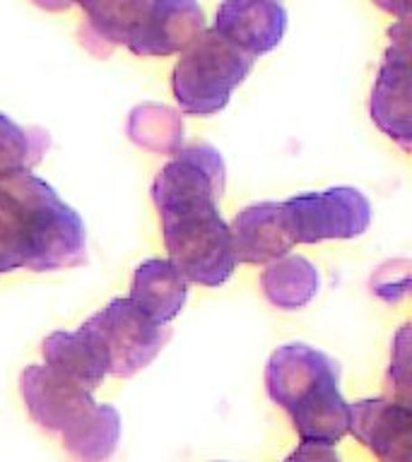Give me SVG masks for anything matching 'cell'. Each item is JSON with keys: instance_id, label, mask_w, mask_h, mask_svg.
<instances>
[{"instance_id": "cell-9", "label": "cell", "mask_w": 412, "mask_h": 462, "mask_svg": "<svg viewBox=\"0 0 412 462\" xmlns=\"http://www.w3.org/2000/svg\"><path fill=\"white\" fill-rule=\"evenodd\" d=\"M205 29L198 0H150L126 46L143 58L173 56L183 53Z\"/></svg>"}, {"instance_id": "cell-7", "label": "cell", "mask_w": 412, "mask_h": 462, "mask_svg": "<svg viewBox=\"0 0 412 462\" xmlns=\"http://www.w3.org/2000/svg\"><path fill=\"white\" fill-rule=\"evenodd\" d=\"M87 328L97 335L111 361L108 375L130 378L157 359L162 346L172 337L169 325L154 323L130 299H114L97 310Z\"/></svg>"}, {"instance_id": "cell-21", "label": "cell", "mask_w": 412, "mask_h": 462, "mask_svg": "<svg viewBox=\"0 0 412 462\" xmlns=\"http://www.w3.org/2000/svg\"><path fill=\"white\" fill-rule=\"evenodd\" d=\"M386 13L396 14L398 20H410V0H374Z\"/></svg>"}, {"instance_id": "cell-17", "label": "cell", "mask_w": 412, "mask_h": 462, "mask_svg": "<svg viewBox=\"0 0 412 462\" xmlns=\"http://www.w3.org/2000/svg\"><path fill=\"white\" fill-rule=\"evenodd\" d=\"M130 140L157 154H176L183 143V121L179 111L159 104H140L130 111Z\"/></svg>"}, {"instance_id": "cell-18", "label": "cell", "mask_w": 412, "mask_h": 462, "mask_svg": "<svg viewBox=\"0 0 412 462\" xmlns=\"http://www.w3.org/2000/svg\"><path fill=\"white\" fill-rule=\"evenodd\" d=\"M49 150V133L42 128H22L0 114V173L13 169H34Z\"/></svg>"}, {"instance_id": "cell-11", "label": "cell", "mask_w": 412, "mask_h": 462, "mask_svg": "<svg viewBox=\"0 0 412 462\" xmlns=\"http://www.w3.org/2000/svg\"><path fill=\"white\" fill-rule=\"evenodd\" d=\"M212 29L251 58H260L282 42L287 10L280 0H222Z\"/></svg>"}, {"instance_id": "cell-15", "label": "cell", "mask_w": 412, "mask_h": 462, "mask_svg": "<svg viewBox=\"0 0 412 462\" xmlns=\"http://www.w3.org/2000/svg\"><path fill=\"white\" fill-rule=\"evenodd\" d=\"M147 3L150 0H82V43L97 56H107L116 46H126Z\"/></svg>"}, {"instance_id": "cell-12", "label": "cell", "mask_w": 412, "mask_h": 462, "mask_svg": "<svg viewBox=\"0 0 412 462\" xmlns=\"http://www.w3.org/2000/svg\"><path fill=\"white\" fill-rule=\"evenodd\" d=\"M42 356L43 366L89 393L99 388L111 371L107 349L87 325L72 332H51L42 342Z\"/></svg>"}, {"instance_id": "cell-20", "label": "cell", "mask_w": 412, "mask_h": 462, "mask_svg": "<svg viewBox=\"0 0 412 462\" xmlns=\"http://www.w3.org/2000/svg\"><path fill=\"white\" fill-rule=\"evenodd\" d=\"M285 462H340V457L332 446L302 440V443L296 446L295 453L289 455Z\"/></svg>"}, {"instance_id": "cell-1", "label": "cell", "mask_w": 412, "mask_h": 462, "mask_svg": "<svg viewBox=\"0 0 412 462\" xmlns=\"http://www.w3.org/2000/svg\"><path fill=\"white\" fill-rule=\"evenodd\" d=\"M224 180L222 154L198 143L181 147L152 183L169 263L202 287H220L237 267L229 224L220 212Z\"/></svg>"}, {"instance_id": "cell-22", "label": "cell", "mask_w": 412, "mask_h": 462, "mask_svg": "<svg viewBox=\"0 0 412 462\" xmlns=\"http://www.w3.org/2000/svg\"><path fill=\"white\" fill-rule=\"evenodd\" d=\"M36 5L43 7V10H51V13H61V10H68L72 5H80L82 0H34Z\"/></svg>"}, {"instance_id": "cell-2", "label": "cell", "mask_w": 412, "mask_h": 462, "mask_svg": "<svg viewBox=\"0 0 412 462\" xmlns=\"http://www.w3.org/2000/svg\"><path fill=\"white\" fill-rule=\"evenodd\" d=\"M0 205L20 245L24 270L53 273L87 260L85 222L32 169L0 173Z\"/></svg>"}, {"instance_id": "cell-13", "label": "cell", "mask_w": 412, "mask_h": 462, "mask_svg": "<svg viewBox=\"0 0 412 462\" xmlns=\"http://www.w3.org/2000/svg\"><path fill=\"white\" fill-rule=\"evenodd\" d=\"M234 260L246 265H267L292 248L280 202H253L234 215L229 224Z\"/></svg>"}, {"instance_id": "cell-3", "label": "cell", "mask_w": 412, "mask_h": 462, "mask_svg": "<svg viewBox=\"0 0 412 462\" xmlns=\"http://www.w3.org/2000/svg\"><path fill=\"white\" fill-rule=\"evenodd\" d=\"M267 397L287 411L302 440L335 446L347 436L350 402L340 393V366L316 346H277L266 366Z\"/></svg>"}, {"instance_id": "cell-16", "label": "cell", "mask_w": 412, "mask_h": 462, "mask_svg": "<svg viewBox=\"0 0 412 462\" xmlns=\"http://www.w3.org/2000/svg\"><path fill=\"white\" fill-rule=\"evenodd\" d=\"M318 270L316 265L304 255H282V258L267 263L260 277L263 294L275 309L299 310L316 296L318 291Z\"/></svg>"}, {"instance_id": "cell-19", "label": "cell", "mask_w": 412, "mask_h": 462, "mask_svg": "<svg viewBox=\"0 0 412 462\" xmlns=\"http://www.w3.org/2000/svg\"><path fill=\"white\" fill-rule=\"evenodd\" d=\"M407 364H410V359H407V325H405L403 330H400V335H398L396 339V352H393V359H390V374H400L398 375V383H396V400H400V402H410V397H407V383H410V378H407V374H410V368H407Z\"/></svg>"}, {"instance_id": "cell-8", "label": "cell", "mask_w": 412, "mask_h": 462, "mask_svg": "<svg viewBox=\"0 0 412 462\" xmlns=\"http://www.w3.org/2000/svg\"><path fill=\"white\" fill-rule=\"evenodd\" d=\"M410 20H398L390 29V46L386 51L374 94H371V121L396 140L403 150H410L412 101H410Z\"/></svg>"}, {"instance_id": "cell-6", "label": "cell", "mask_w": 412, "mask_h": 462, "mask_svg": "<svg viewBox=\"0 0 412 462\" xmlns=\"http://www.w3.org/2000/svg\"><path fill=\"white\" fill-rule=\"evenodd\" d=\"M282 222L292 244H321L361 236L371 224V202L350 186L302 193L280 202Z\"/></svg>"}, {"instance_id": "cell-4", "label": "cell", "mask_w": 412, "mask_h": 462, "mask_svg": "<svg viewBox=\"0 0 412 462\" xmlns=\"http://www.w3.org/2000/svg\"><path fill=\"white\" fill-rule=\"evenodd\" d=\"M22 400L36 424L61 433L75 462H107L121 439V414L111 404L94 402L89 390L56 375L43 364L20 375Z\"/></svg>"}, {"instance_id": "cell-5", "label": "cell", "mask_w": 412, "mask_h": 462, "mask_svg": "<svg viewBox=\"0 0 412 462\" xmlns=\"http://www.w3.org/2000/svg\"><path fill=\"white\" fill-rule=\"evenodd\" d=\"M256 58L227 42L215 29H205L173 65L172 92L181 114H220L231 99V92L253 70Z\"/></svg>"}, {"instance_id": "cell-14", "label": "cell", "mask_w": 412, "mask_h": 462, "mask_svg": "<svg viewBox=\"0 0 412 462\" xmlns=\"http://www.w3.org/2000/svg\"><path fill=\"white\" fill-rule=\"evenodd\" d=\"M186 296L188 280L169 260L150 258L136 267L128 299L154 323L169 325L183 310Z\"/></svg>"}, {"instance_id": "cell-10", "label": "cell", "mask_w": 412, "mask_h": 462, "mask_svg": "<svg viewBox=\"0 0 412 462\" xmlns=\"http://www.w3.org/2000/svg\"><path fill=\"white\" fill-rule=\"evenodd\" d=\"M410 402H400L396 397H376L350 404L347 433H352L381 462H410Z\"/></svg>"}]
</instances>
